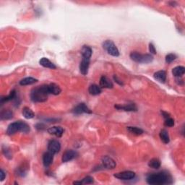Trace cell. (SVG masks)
Returning <instances> with one entry per match:
<instances>
[{"label": "cell", "mask_w": 185, "mask_h": 185, "mask_svg": "<svg viewBox=\"0 0 185 185\" xmlns=\"http://www.w3.org/2000/svg\"><path fill=\"white\" fill-rule=\"evenodd\" d=\"M49 94V85H43L38 86L32 90L31 92V98L32 101L36 102V103L45 102L47 100Z\"/></svg>", "instance_id": "1"}, {"label": "cell", "mask_w": 185, "mask_h": 185, "mask_svg": "<svg viewBox=\"0 0 185 185\" xmlns=\"http://www.w3.org/2000/svg\"><path fill=\"white\" fill-rule=\"evenodd\" d=\"M146 180L149 184H165L172 183L171 175L165 172L150 174L147 177Z\"/></svg>", "instance_id": "2"}, {"label": "cell", "mask_w": 185, "mask_h": 185, "mask_svg": "<svg viewBox=\"0 0 185 185\" xmlns=\"http://www.w3.org/2000/svg\"><path fill=\"white\" fill-rule=\"evenodd\" d=\"M17 132H21L23 133H28L30 132V126L24 122H15L9 124L7 130V134L13 135Z\"/></svg>", "instance_id": "3"}, {"label": "cell", "mask_w": 185, "mask_h": 185, "mask_svg": "<svg viewBox=\"0 0 185 185\" xmlns=\"http://www.w3.org/2000/svg\"><path fill=\"white\" fill-rule=\"evenodd\" d=\"M130 57L131 58L132 60H133L134 62H137V63L148 64L151 62L153 60V57L151 54H142L140 53H138V52L137 51L131 52Z\"/></svg>", "instance_id": "4"}, {"label": "cell", "mask_w": 185, "mask_h": 185, "mask_svg": "<svg viewBox=\"0 0 185 185\" xmlns=\"http://www.w3.org/2000/svg\"><path fill=\"white\" fill-rule=\"evenodd\" d=\"M103 48L107 51V53L113 57H119V51L116 47L115 44L111 40H106L102 44Z\"/></svg>", "instance_id": "5"}, {"label": "cell", "mask_w": 185, "mask_h": 185, "mask_svg": "<svg viewBox=\"0 0 185 185\" xmlns=\"http://www.w3.org/2000/svg\"><path fill=\"white\" fill-rule=\"evenodd\" d=\"M114 177L121 180H131L135 177V173L131 171H125L114 174Z\"/></svg>", "instance_id": "6"}, {"label": "cell", "mask_w": 185, "mask_h": 185, "mask_svg": "<svg viewBox=\"0 0 185 185\" xmlns=\"http://www.w3.org/2000/svg\"><path fill=\"white\" fill-rule=\"evenodd\" d=\"M102 164L104 168L107 169H114L116 167V164L115 160L109 156H104L102 158Z\"/></svg>", "instance_id": "7"}, {"label": "cell", "mask_w": 185, "mask_h": 185, "mask_svg": "<svg viewBox=\"0 0 185 185\" xmlns=\"http://www.w3.org/2000/svg\"><path fill=\"white\" fill-rule=\"evenodd\" d=\"M73 113L75 114H91L92 111L85 104L82 103L80 104L79 105L75 106V108H74Z\"/></svg>", "instance_id": "8"}, {"label": "cell", "mask_w": 185, "mask_h": 185, "mask_svg": "<svg viewBox=\"0 0 185 185\" xmlns=\"http://www.w3.org/2000/svg\"><path fill=\"white\" fill-rule=\"evenodd\" d=\"M60 149H61V145L57 140H51L48 144V150L49 152H51L52 153H57L59 152Z\"/></svg>", "instance_id": "9"}, {"label": "cell", "mask_w": 185, "mask_h": 185, "mask_svg": "<svg viewBox=\"0 0 185 185\" xmlns=\"http://www.w3.org/2000/svg\"><path fill=\"white\" fill-rule=\"evenodd\" d=\"M77 156V153L72 150H68L64 153L62 156V160L63 163H66L70 161V160H73Z\"/></svg>", "instance_id": "10"}, {"label": "cell", "mask_w": 185, "mask_h": 185, "mask_svg": "<svg viewBox=\"0 0 185 185\" xmlns=\"http://www.w3.org/2000/svg\"><path fill=\"white\" fill-rule=\"evenodd\" d=\"M90 59L82 57V61L80 64V71L83 75H86L88 72V68L90 65Z\"/></svg>", "instance_id": "11"}, {"label": "cell", "mask_w": 185, "mask_h": 185, "mask_svg": "<svg viewBox=\"0 0 185 185\" xmlns=\"http://www.w3.org/2000/svg\"><path fill=\"white\" fill-rule=\"evenodd\" d=\"M47 131L50 134H53L58 138H61L62 134H64V129L62 126H51L48 129Z\"/></svg>", "instance_id": "12"}, {"label": "cell", "mask_w": 185, "mask_h": 185, "mask_svg": "<svg viewBox=\"0 0 185 185\" xmlns=\"http://www.w3.org/2000/svg\"><path fill=\"white\" fill-rule=\"evenodd\" d=\"M53 159H54V153H52L51 152H46L43 154V164L44 165V166L46 167H48V166H50L53 162Z\"/></svg>", "instance_id": "13"}, {"label": "cell", "mask_w": 185, "mask_h": 185, "mask_svg": "<svg viewBox=\"0 0 185 185\" xmlns=\"http://www.w3.org/2000/svg\"><path fill=\"white\" fill-rule=\"evenodd\" d=\"M113 83L111 81L109 78L106 76H102L100 79V87L104 88H113Z\"/></svg>", "instance_id": "14"}, {"label": "cell", "mask_w": 185, "mask_h": 185, "mask_svg": "<svg viewBox=\"0 0 185 185\" xmlns=\"http://www.w3.org/2000/svg\"><path fill=\"white\" fill-rule=\"evenodd\" d=\"M115 108L119 110L122 109L126 111H137V110H138V108H137V106L134 104H129L124 106L116 105Z\"/></svg>", "instance_id": "15"}, {"label": "cell", "mask_w": 185, "mask_h": 185, "mask_svg": "<svg viewBox=\"0 0 185 185\" xmlns=\"http://www.w3.org/2000/svg\"><path fill=\"white\" fill-rule=\"evenodd\" d=\"M39 64L43 67L49 68V69H56V66L54 65V64L52 63L49 59H48L46 57L41 58L39 61Z\"/></svg>", "instance_id": "16"}, {"label": "cell", "mask_w": 185, "mask_h": 185, "mask_svg": "<svg viewBox=\"0 0 185 185\" xmlns=\"http://www.w3.org/2000/svg\"><path fill=\"white\" fill-rule=\"evenodd\" d=\"M49 92L50 94H53L54 96H57L60 94V92H61L62 90L60 87L57 84L55 83H51L49 84Z\"/></svg>", "instance_id": "17"}, {"label": "cell", "mask_w": 185, "mask_h": 185, "mask_svg": "<svg viewBox=\"0 0 185 185\" xmlns=\"http://www.w3.org/2000/svg\"><path fill=\"white\" fill-rule=\"evenodd\" d=\"M92 49L91 48L89 47L88 46H82V49H81V54L82 57L84 58H87V59H90L92 56Z\"/></svg>", "instance_id": "18"}, {"label": "cell", "mask_w": 185, "mask_h": 185, "mask_svg": "<svg viewBox=\"0 0 185 185\" xmlns=\"http://www.w3.org/2000/svg\"><path fill=\"white\" fill-rule=\"evenodd\" d=\"M88 91H89L90 95L98 96L101 92V88H100V86L92 84V85H90L89 88H88Z\"/></svg>", "instance_id": "19"}, {"label": "cell", "mask_w": 185, "mask_h": 185, "mask_svg": "<svg viewBox=\"0 0 185 185\" xmlns=\"http://www.w3.org/2000/svg\"><path fill=\"white\" fill-rule=\"evenodd\" d=\"M154 78L160 82H164L166 80V72L164 70L156 72L154 74Z\"/></svg>", "instance_id": "20"}, {"label": "cell", "mask_w": 185, "mask_h": 185, "mask_svg": "<svg viewBox=\"0 0 185 185\" xmlns=\"http://www.w3.org/2000/svg\"><path fill=\"white\" fill-rule=\"evenodd\" d=\"M13 117V113L12 111L9 109H5L2 111L1 114H0V118L1 120H7L10 119Z\"/></svg>", "instance_id": "21"}, {"label": "cell", "mask_w": 185, "mask_h": 185, "mask_svg": "<svg viewBox=\"0 0 185 185\" xmlns=\"http://www.w3.org/2000/svg\"><path fill=\"white\" fill-rule=\"evenodd\" d=\"M22 114H23V116L24 117L27 119H33L34 117V116H35L33 111L28 107H24L23 108V111H22Z\"/></svg>", "instance_id": "22"}, {"label": "cell", "mask_w": 185, "mask_h": 185, "mask_svg": "<svg viewBox=\"0 0 185 185\" xmlns=\"http://www.w3.org/2000/svg\"><path fill=\"white\" fill-rule=\"evenodd\" d=\"M38 82V80L36 79V78L31 77H25L24 79L21 80L20 81V85H33V84L36 83V82Z\"/></svg>", "instance_id": "23"}, {"label": "cell", "mask_w": 185, "mask_h": 185, "mask_svg": "<svg viewBox=\"0 0 185 185\" xmlns=\"http://www.w3.org/2000/svg\"><path fill=\"white\" fill-rule=\"evenodd\" d=\"M185 72V68L182 66H178L172 70V74L175 77H182Z\"/></svg>", "instance_id": "24"}, {"label": "cell", "mask_w": 185, "mask_h": 185, "mask_svg": "<svg viewBox=\"0 0 185 185\" xmlns=\"http://www.w3.org/2000/svg\"><path fill=\"white\" fill-rule=\"evenodd\" d=\"M160 138L161 140V141L165 144H168L170 142L169 135H168V132L166 130H162L160 132Z\"/></svg>", "instance_id": "25"}, {"label": "cell", "mask_w": 185, "mask_h": 185, "mask_svg": "<svg viewBox=\"0 0 185 185\" xmlns=\"http://www.w3.org/2000/svg\"><path fill=\"white\" fill-rule=\"evenodd\" d=\"M148 166L150 168H155V169H158L160 167V161L158 158H153L148 163Z\"/></svg>", "instance_id": "26"}, {"label": "cell", "mask_w": 185, "mask_h": 185, "mask_svg": "<svg viewBox=\"0 0 185 185\" xmlns=\"http://www.w3.org/2000/svg\"><path fill=\"white\" fill-rule=\"evenodd\" d=\"M127 130L134 135H140L143 133V130L142 129L136 127V126H127Z\"/></svg>", "instance_id": "27"}, {"label": "cell", "mask_w": 185, "mask_h": 185, "mask_svg": "<svg viewBox=\"0 0 185 185\" xmlns=\"http://www.w3.org/2000/svg\"><path fill=\"white\" fill-rule=\"evenodd\" d=\"M16 97V92L15 90H13V91H11L10 93H9V96H6V97H4V98H1V104H2L3 103H5V102H7V101H9V100H12L13 99H15Z\"/></svg>", "instance_id": "28"}, {"label": "cell", "mask_w": 185, "mask_h": 185, "mask_svg": "<svg viewBox=\"0 0 185 185\" xmlns=\"http://www.w3.org/2000/svg\"><path fill=\"white\" fill-rule=\"evenodd\" d=\"M176 59V54H169L168 55H166V63H172L173 61H174Z\"/></svg>", "instance_id": "29"}, {"label": "cell", "mask_w": 185, "mask_h": 185, "mask_svg": "<svg viewBox=\"0 0 185 185\" xmlns=\"http://www.w3.org/2000/svg\"><path fill=\"white\" fill-rule=\"evenodd\" d=\"M164 125L167 126V127H172V126L174 125V119L170 117L166 119V121L164 122Z\"/></svg>", "instance_id": "30"}, {"label": "cell", "mask_w": 185, "mask_h": 185, "mask_svg": "<svg viewBox=\"0 0 185 185\" xmlns=\"http://www.w3.org/2000/svg\"><path fill=\"white\" fill-rule=\"evenodd\" d=\"M82 184H92L93 183V178L91 177V176H88L85 177L81 181Z\"/></svg>", "instance_id": "31"}, {"label": "cell", "mask_w": 185, "mask_h": 185, "mask_svg": "<svg viewBox=\"0 0 185 185\" xmlns=\"http://www.w3.org/2000/svg\"><path fill=\"white\" fill-rule=\"evenodd\" d=\"M3 153H4V154H5V157H7V158L10 159V158H12L10 152H9V150H8L7 148H5V149H4V148H3Z\"/></svg>", "instance_id": "32"}, {"label": "cell", "mask_w": 185, "mask_h": 185, "mask_svg": "<svg viewBox=\"0 0 185 185\" xmlns=\"http://www.w3.org/2000/svg\"><path fill=\"white\" fill-rule=\"evenodd\" d=\"M149 51L150 52V54H156L157 53L156 48H155V46L153 43L149 44Z\"/></svg>", "instance_id": "33"}, {"label": "cell", "mask_w": 185, "mask_h": 185, "mask_svg": "<svg viewBox=\"0 0 185 185\" xmlns=\"http://www.w3.org/2000/svg\"><path fill=\"white\" fill-rule=\"evenodd\" d=\"M0 174H1V181L2 182L5 178V173L4 172V171L2 169H1V171H0Z\"/></svg>", "instance_id": "34"}, {"label": "cell", "mask_w": 185, "mask_h": 185, "mask_svg": "<svg viewBox=\"0 0 185 185\" xmlns=\"http://www.w3.org/2000/svg\"><path fill=\"white\" fill-rule=\"evenodd\" d=\"M114 80H115V81H116V82H117V83H119V85H123V83H122V82L121 81H120V80H119V79H118V78H117V77H116V75H114Z\"/></svg>", "instance_id": "35"}, {"label": "cell", "mask_w": 185, "mask_h": 185, "mask_svg": "<svg viewBox=\"0 0 185 185\" xmlns=\"http://www.w3.org/2000/svg\"><path fill=\"white\" fill-rule=\"evenodd\" d=\"M162 114H163V116H164V118L167 119V118L169 117V114H168V113H166V112L162 111Z\"/></svg>", "instance_id": "36"}]
</instances>
